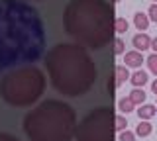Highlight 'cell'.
I'll use <instances>...</instances> for the list:
<instances>
[{"label":"cell","mask_w":157,"mask_h":141,"mask_svg":"<svg viewBox=\"0 0 157 141\" xmlns=\"http://www.w3.org/2000/svg\"><path fill=\"white\" fill-rule=\"evenodd\" d=\"M114 2H120V0H114Z\"/></svg>","instance_id":"obj_25"},{"label":"cell","mask_w":157,"mask_h":141,"mask_svg":"<svg viewBox=\"0 0 157 141\" xmlns=\"http://www.w3.org/2000/svg\"><path fill=\"white\" fill-rule=\"evenodd\" d=\"M114 53H116V55L124 53V41H122V39H114Z\"/></svg>","instance_id":"obj_20"},{"label":"cell","mask_w":157,"mask_h":141,"mask_svg":"<svg viewBox=\"0 0 157 141\" xmlns=\"http://www.w3.org/2000/svg\"><path fill=\"white\" fill-rule=\"evenodd\" d=\"M155 2H157V0H155Z\"/></svg>","instance_id":"obj_26"},{"label":"cell","mask_w":157,"mask_h":141,"mask_svg":"<svg viewBox=\"0 0 157 141\" xmlns=\"http://www.w3.org/2000/svg\"><path fill=\"white\" fill-rule=\"evenodd\" d=\"M116 114L112 108H94L77 125V141H114Z\"/></svg>","instance_id":"obj_6"},{"label":"cell","mask_w":157,"mask_h":141,"mask_svg":"<svg viewBox=\"0 0 157 141\" xmlns=\"http://www.w3.org/2000/svg\"><path fill=\"white\" fill-rule=\"evenodd\" d=\"M126 124H128V121H126V118H122V116H116V131H124L126 129Z\"/></svg>","instance_id":"obj_19"},{"label":"cell","mask_w":157,"mask_h":141,"mask_svg":"<svg viewBox=\"0 0 157 141\" xmlns=\"http://www.w3.org/2000/svg\"><path fill=\"white\" fill-rule=\"evenodd\" d=\"M147 16H149L151 22H157V4H151L149 6V14H147Z\"/></svg>","instance_id":"obj_21"},{"label":"cell","mask_w":157,"mask_h":141,"mask_svg":"<svg viewBox=\"0 0 157 141\" xmlns=\"http://www.w3.org/2000/svg\"><path fill=\"white\" fill-rule=\"evenodd\" d=\"M118 106H120V110L124 112V114H130V112L136 108V104L132 102V98H130V96H126V98H120V102H118Z\"/></svg>","instance_id":"obj_13"},{"label":"cell","mask_w":157,"mask_h":141,"mask_svg":"<svg viewBox=\"0 0 157 141\" xmlns=\"http://www.w3.org/2000/svg\"><path fill=\"white\" fill-rule=\"evenodd\" d=\"M24 131L29 141H71L77 131V114L65 102L45 100L26 114Z\"/></svg>","instance_id":"obj_4"},{"label":"cell","mask_w":157,"mask_h":141,"mask_svg":"<svg viewBox=\"0 0 157 141\" xmlns=\"http://www.w3.org/2000/svg\"><path fill=\"white\" fill-rule=\"evenodd\" d=\"M151 47H153V51L157 53V37H155V39H151Z\"/></svg>","instance_id":"obj_23"},{"label":"cell","mask_w":157,"mask_h":141,"mask_svg":"<svg viewBox=\"0 0 157 141\" xmlns=\"http://www.w3.org/2000/svg\"><path fill=\"white\" fill-rule=\"evenodd\" d=\"M147 69L153 75H157V55H149L147 57Z\"/></svg>","instance_id":"obj_17"},{"label":"cell","mask_w":157,"mask_h":141,"mask_svg":"<svg viewBox=\"0 0 157 141\" xmlns=\"http://www.w3.org/2000/svg\"><path fill=\"white\" fill-rule=\"evenodd\" d=\"M151 90H153L155 94H157V80H153V84H151Z\"/></svg>","instance_id":"obj_24"},{"label":"cell","mask_w":157,"mask_h":141,"mask_svg":"<svg viewBox=\"0 0 157 141\" xmlns=\"http://www.w3.org/2000/svg\"><path fill=\"white\" fill-rule=\"evenodd\" d=\"M130 98H132L134 104H141V102L145 100V92L141 90V88H134V90L130 92Z\"/></svg>","instance_id":"obj_14"},{"label":"cell","mask_w":157,"mask_h":141,"mask_svg":"<svg viewBox=\"0 0 157 141\" xmlns=\"http://www.w3.org/2000/svg\"><path fill=\"white\" fill-rule=\"evenodd\" d=\"M132 43H134L136 51H145L151 47V37L145 35V33H136L134 39H132Z\"/></svg>","instance_id":"obj_7"},{"label":"cell","mask_w":157,"mask_h":141,"mask_svg":"<svg viewBox=\"0 0 157 141\" xmlns=\"http://www.w3.org/2000/svg\"><path fill=\"white\" fill-rule=\"evenodd\" d=\"M120 141H136V133H132V131L124 129L120 133Z\"/></svg>","instance_id":"obj_18"},{"label":"cell","mask_w":157,"mask_h":141,"mask_svg":"<svg viewBox=\"0 0 157 141\" xmlns=\"http://www.w3.org/2000/svg\"><path fill=\"white\" fill-rule=\"evenodd\" d=\"M124 63L126 67H134V69H137V67H141V63H144V57H141L140 51H128L124 55Z\"/></svg>","instance_id":"obj_8"},{"label":"cell","mask_w":157,"mask_h":141,"mask_svg":"<svg viewBox=\"0 0 157 141\" xmlns=\"http://www.w3.org/2000/svg\"><path fill=\"white\" fill-rule=\"evenodd\" d=\"M45 92V76L33 65L20 67L0 79V96L10 106H32Z\"/></svg>","instance_id":"obj_5"},{"label":"cell","mask_w":157,"mask_h":141,"mask_svg":"<svg viewBox=\"0 0 157 141\" xmlns=\"http://www.w3.org/2000/svg\"><path fill=\"white\" fill-rule=\"evenodd\" d=\"M153 131V125L149 124V121H140L137 124V128H136V135H140V137H147V135Z\"/></svg>","instance_id":"obj_11"},{"label":"cell","mask_w":157,"mask_h":141,"mask_svg":"<svg viewBox=\"0 0 157 141\" xmlns=\"http://www.w3.org/2000/svg\"><path fill=\"white\" fill-rule=\"evenodd\" d=\"M134 24H136V28L137 30H147L149 28V16L147 14H141V12H137V14H134Z\"/></svg>","instance_id":"obj_9"},{"label":"cell","mask_w":157,"mask_h":141,"mask_svg":"<svg viewBox=\"0 0 157 141\" xmlns=\"http://www.w3.org/2000/svg\"><path fill=\"white\" fill-rule=\"evenodd\" d=\"M128 79H130V75H128V69H126V65H124V67H116V82H118V84L126 82Z\"/></svg>","instance_id":"obj_15"},{"label":"cell","mask_w":157,"mask_h":141,"mask_svg":"<svg viewBox=\"0 0 157 141\" xmlns=\"http://www.w3.org/2000/svg\"><path fill=\"white\" fill-rule=\"evenodd\" d=\"M155 112H157V108L155 106H151V104H145V106H141L140 110H137V116H140L141 120H149V118H153L155 116Z\"/></svg>","instance_id":"obj_10"},{"label":"cell","mask_w":157,"mask_h":141,"mask_svg":"<svg viewBox=\"0 0 157 141\" xmlns=\"http://www.w3.org/2000/svg\"><path fill=\"white\" fill-rule=\"evenodd\" d=\"M43 55L45 28L39 12L24 0H0V76Z\"/></svg>","instance_id":"obj_1"},{"label":"cell","mask_w":157,"mask_h":141,"mask_svg":"<svg viewBox=\"0 0 157 141\" xmlns=\"http://www.w3.org/2000/svg\"><path fill=\"white\" fill-rule=\"evenodd\" d=\"M114 8L106 0H71L63 12L69 37L86 49H102L114 41Z\"/></svg>","instance_id":"obj_3"},{"label":"cell","mask_w":157,"mask_h":141,"mask_svg":"<svg viewBox=\"0 0 157 141\" xmlns=\"http://www.w3.org/2000/svg\"><path fill=\"white\" fill-rule=\"evenodd\" d=\"M0 141H20V139H16L14 135H10V133H0Z\"/></svg>","instance_id":"obj_22"},{"label":"cell","mask_w":157,"mask_h":141,"mask_svg":"<svg viewBox=\"0 0 157 141\" xmlns=\"http://www.w3.org/2000/svg\"><path fill=\"white\" fill-rule=\"evenodd\" d=\"M130 80H132V84H134V86H144L145 82H147V72L145 71H136L134 75L130 76Z\"/></svg>","instance_id":"obj_12"},{"label":"cell","mask_w":157,"mask_h":141,"mask_svg":"<svg viewBox=\"0 0 157 141\" xmlns=\"http://www.w3.org/2000/svg\"><path fill=\"white\" fill-rule=\"evenodd\" d=\"M51 86L63 96H82L96 80V65L78 43H59L45 53Z\"/></svg>","instance_id":"obj_2"},{"label":"cell","mask_w":157,"mask_h":141,"mask_svg":"<svg viewBox=\"0 0 157 141\" xmlns=\"http://www.w3.org/2000/svg\"><path fill=\"white\" fill-rule=\"evenodd\" d=\"M114 30L118 33H124L128 30V22L124 20V18H116V22H114Z\"/></svg>","instance_id":"obj_16"}]
</instances>
